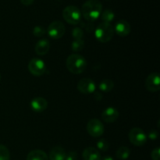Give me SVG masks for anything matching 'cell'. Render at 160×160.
<instances>
[{"label":"cell","instance_id":"cell-1","mask_svg":"<svg viewBox=\"0 0 160 160\" xmlns=\"http://www.w3.org/2000/svg\"><path fill=\"white\" fill-rule=\"evenodd\" d=\"M102 5L98 0H88L83 4L81 15L88 22H94L100 17Z\"/></svg>","mask_w":160,"mask_h":160},{"label":"cell","instance_id":"cell-2","mask_svg":"<svg viewBox=\"0 0 160 160\" xmlns=\"http://www.w3.org/2000/svg\"><path fill=\"white\" fill-rule=\"evenodd\" d=\"M66 66L70 73L79 74L85 70L87 67V61L81 55L72 54L67 57Z\"/></svg>","mask_w":160,"mask_h":160},{"label":"cell","instance_id":"cell-3","mask_svg":"<svg viewBox=\"0 0 160 160\" xmlns=\"http://www.w3.org/2000/svg\"><path fill=\"white\" fill-rule=\"evenodd\" d=\"M114 35V28L109 23L102 22L97 26L95 31V36L98 42L102 43L109 42Z\"/></svg>","mask_w":160,"mask_h":160},{"label":"cell","instance_id":"cell-4","mask_svg":"<svg viewBox=\"0 0 160 160\" xmlns=\"http://www.w3.org/2000/svg\"><path fill=\"white\" fill-rule=\"evenodd\" d=\"M81 12L76 6H68L62 10V17L68 23L77 25L81 20Z\"/></svg>","mask_w":160,"mask_h":160},{"label":"cell","instance_id":"cell-5","mask_svg":"<svg viewBox=\"0 0 160 160\" xmlns=\"http://www.w3.org/2000/svg\"><path fill=\"white\" fill-rule=\"evenodd\" d=\"M128 138L131 143L135 146H142L147 142V134L142 129L138 128H133L128 134Z\"/></svg>","mask_w":160,"mask_h":160},{"label":"cell","instance_id":"cell-6","mask_svg":"<svg viewBox=\"0 0 160 160\" xmlns=\"http://www.w3.org/2000/svg\"><path fill=\"white\" fill-rule=\"evenodd\" d=\"M66 31L65 25L59 20H55L52 22L48 27L47 33L48 36L52 39H59L64 35Z\"/></svg>","mask_w":160,"mask_h":160},{"label":"cell","instance_id":"cell-7","mask_svg":"<svg viewBox=\"0 0 160 160\" xmlns=\"http://www.w3.org/2000/svg\"><path fill=\"white\" fill-rule=\"evenodd\" d=\"M28 70L34 76H42L46 72V65L42 59L34 58L28 63Z\"/></svg>","mask_w":160,"mask_h":160},{"label":"cell","instance_id":"cell-8","mask_svg":"<svg viewBox=\"0 0 160 160\" xmlns=\"http://www.w3.org/2000/svg\"><path fill=\"white\" fill-rule=\"evenodd\" d=\"M87 131L93 138L101 137L104 134L105 128L102 123L98 119H92L87 124Z\"/></svg>","mask_w":160,"mask_h":160},{"label":"cell","instance_id":"cell-9","mask_svg":"<svg viewBox=\"0 0 160 160\" xmlns=\"http://www.w3.org/2000/svg\"><path fill=\"white\" fill-rule=\"evenodd\" d=\"M78 89L81 93L89 95L95 92L96 89V84L95 81L90 78H83L78 82Z\"/></svg>","mask_w":160,"mask_h":160},{"label":"cell","instance_id":"cell-10","mask_svg":"<svg viewBox=\"0 0 160 160\" xmlns=\"http://www.w3.org/2000/svg\"><path fill=\"white\" fill-rule=\"evenodd\" d=\"M145 87L149 92H157L160 89V78L159 73H152L145 81Z\"/></svg>","mask_w":160,"mask_h":160},{"label":"cell","instance_id":"cell-11","mask_svg":"<svg viewBox=\"0 0 160 160\" xmlns=\"http://www.w3.org/2000/svg\"><path fill=\"white\" fill-rule=\"evenodd\" d=\"M114 32L120 37H126L131 33V25L127 20H120L117 22L114 27Z\"/></svg>","mask_w":160,"mask_h":160},{"label":"cell","instance_id":"cell-12","mask_svg":"<svg viewBox=\"0 0 160 160\" xmlns=\"http://www.w3.org/2000/svg\"><path fill=\"white\" fill-rule=\"evenodd\" d=\"M47 107H48V102L42 97H37L31 100V108L34 112H44L47 109Z\"/></svg>","mask_w":160,"mask_h":160},{"label":"cell","instance_id":"cell-13","mask_svg":"<svg viewBox=\"0 0 160 160\" xmlns=\"http://www.w3.org/2000/svg\"><path fill=\"white\" fill-rule=\"evenodd\" d=\"M118 110L114 107H108L103 110L102 113V118L106 123H113L119 118Z\"/></svg>","mask_w":160,"mask_h":160},{"label":"cell","instance_id":"cell-14","mask_svg":"<svg viewBox=\"0 0 160 160\" xmlns=\"http://www.w3.org/2000/svg\"><path fill=\"white\" fill-rule=\"evenodd\" d=\"M84 160H101L102 156L99 151L93 147H88L84 150L82 153Z\"/></svg>","mask_w":160,"mask_h":160},{"label":"cell","instance_id":"cell-15","mask_svg":"<svg viewBox=\"0 0 160 160\" xmlns=\"http://www.w3.org/2000/svg\"><path fill=\"white\" fill-rule=\"evenodd\" d=\"M49 48V41L47 40V39H41L36 43L34 50H35V52L38 56H45L48 52Z\"/></svg>","mask_w":160,"mask_h":160},{"label":"cell","instance_id":"cell-16","mask_svg":"<svg viewBox=\"0 0 160 160\" xmlns=\"http://www.w3.org/2000/svg\"><path fill=\"white\" fill-rule=\"evenodd\" d=\"M65 150L60 146H56L51 149L48 155V159L50 160H65L66 159Z\"/></svg>","mask_w":160,"mask_h":160},{"label":"cell","instance_id":"cell-17","mask_svg":"<svg viewBox=\"0 0 160 160\" xmlns=\"http://www.w3.org/2000/svg\"><path fill=\"white\" fill-rule=\"evenodd\" d=\"M27 160H48V156L42 150L35 149L28 153Z\"/></svg>","mask_w":160,"mask_h":160},{"label":"cell","instance_id":"cell-18","mask_svg":"<svg viewBox=\"0 0 160 160\" xmlns=\"http://www.w3.org/2000/svg\"><path fill=\"white\" fill-rule=\"evenodd\" d=\"M114 87V83L112 80L106 79L103 80L100 82L99 85H98V88L102 92H105V93H107V92H111L112 90Z\"/></svg>","mask_w":160,"mask_h":160},{"label":"cell","instance_id":"cell-19","mask_svg":"<svg viewBox=\"0 0 160 160\" xmlns=\"http://www.w3.org/2000/svg\"><path fill=\"white\" fill-rule=\"evenodd\" d=\"M130 155H131V150L129 148L126 146H122L117 149V152H116V156L118 159L120 160H126L129 158Z\"/></svg>","mask_w":160,"mask_h":160},{"label":"cell","instance_id":"cell-20","mask_svg":"<svg viewBox=\"0 0 160 160\" xmlns=\"http://www.w3.org/2000/svg\"><path fill=\"white\" fill-rule=\"evenodd\" d=\"M100 17L102 22L110 23L115 18V13L112 9H106L104 11H102Z\"/></svg>","mask_w":160,"mask_h":160},{"label":"cell","instance_id":"cell-21","mask_svg":"<svg viewBox=\"0 0 160 160\" xmlns=\"http://www.w3.org/2000/svg\"><path fill=\"white\" fill-rule=\"evenodd\" d=\"M85 46V43L83 39H79V40H74L71 44V49L73 52H79L81 51Z\"/></svg>","mask_w":160,"mask_h":160},{"label":"cell","instance_id":"cell-22","mask_svg":"<svg viewBox=\"0 0 160 160\" xmlns=\"http://www.w3.org/2000/svg\"><path fill=\"white\" fill-rule=\"evenodd\" d=\"M0 160H10L9 149L3 145H0Z\"/></svg>","mask_w":160,"mask_h":160},{"label":"cell","instance_id":"cell-23","mask_svg":"<svg viewBox=\"0 0 160 160\" xmlns=\"http://www.w3.org/2000/svg\"><path fill=\"white\" fill-rule=\"evenodd\" d=\"M97 148H98V150L102 152H106L109 150V147H110V145H109V142L106 141V139H100L99 141H98L96 144Z\"/></svg>","mask_w":160,"mask_h":160},{"label":"cell","instance_id":"cell-24","mask_svg":"<svg viewBox=\"0 0 160 160\" xmlns=\"http://www.w3.org/2000/svg\"><path fill=\"white\" fill-rule=\"evenodd\" d=\"M84 31L81 28H75L72 30V37L74 40H79V39H83L84 37Z\"/></svg>","mask_w":160,"mask_h":160},{"label":"cell","instance_id":"cell-25","mask_svg":"<svg viewBox=\"0 0 160 160\" xmlns=\"http://www.w3.org/2000/svg\"><path fill=\"white\" fill-rule=\"evenodd\" d=\"M45 32H46V30L42 26H36L33 29V34L38 38L42 37V36L45 35Z\"/></svg>","mask_w":160,"mask_h":160},{"label":"cell","instance_id":"cell-26","mask_svg":"<svg viewBox=\"0 0 160 160\" xmlns=\"http://www.w3.org/2000/svg\"><path fill=\"white\" fill-rule=\"evenodd\" d=\"M158 137H159V133L155 130H151L148 131L147 134V138H149L150 140H156L158 138Z\"/></svg>","mask_w":160,"mask_h":160},{"label":"cell","instance_id":"cell-27","mask_svg":"<svg viewBox=\"0 0 160 160\" xmlns=\"http://www.w3.org/2000/svg\"><path fill=\"white\" fill-rule=\"evenodd\" d=\"M151 157L152 160H160V149L159 148H156L152 152Z\"/></svg>","mask_w":160,"mask_h":160},{"label":"cell","instance_id":"cell-28","mask_svg":"<svg viewBox=\"0 0 160 160\" xmlns=\"http://www.w3.org/2000/svg\"><path fill=\"white\" fill-rule=\"evenodd\" d=\"M65 160H78V154H77L76 152H69L66 155Z\"/></svg>","mask_w":160,"mask_h":160},{"label":"cell","instance_id":"cell-29","mask_svg":"<svg viewBox=\"0 0 160 160\" xmlns=\"http://www.w3.org/2000/svg\"><path fill=\"white\" fill-rule=\"evenodd\" d=\"M34 0H20V2L22 3L24 6H31L33 2H34Z\"/></svg>","mask_w":160,"mask_h":160},{"label":"cell","instance_id":"cell-30","mask_svg":"<svg viewBox=\"0 0 160 160\" xmlns=\"http://www.w3.org/2000/svg\"><path fill=\"white\" fill-rule=\"evenodd\" d=\"M101 160H114L113 158L110 156H106L104 157H102L101 159Z\"/></svg>","mask_w":160,"mask_h":160},{"label":"cell","instance_id":"cell-31","mask_svg":"<svg viewBox=\"0 0 160 160\" xmlns=\"http://www.w3.org/2000/svg\"><path fill=\"white\" fill-rule=\"evenodd\" d=\"M0 81H1V74H0Z\"/></svg>","mask_w":160,"mask_h":160}]
</instances>
